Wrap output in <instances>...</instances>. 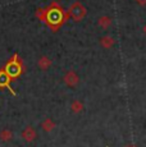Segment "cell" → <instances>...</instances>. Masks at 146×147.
I'll list each match as a JSON object with an SVG mask.
<instances>
[{
  "instance_id": "1",
  "label": "cell",
  "mask_w": 146,
  "mask_h": 147,
  "mask_svg": "<svg viewBox=\"0 0 146 147\" xmlns=\"http://www.w3.org/2000/svg\"><path fill=\"white\" fill-rule=\"evenodd\" d=\"M69 18L68 13L63 12V8L57 1H53L50 7H47V18L45 23L50 27L53 32H57L58 28Z\"/></svg>"
},
{
  "instance_id": "2",
  "label": "cell",
  "mask_w": 146,
  "mask_h": 147,
  "mask_svg": "<svg viewBox=\"0 0 146 147\" xmlns=\"http://www.w3.org/2000/svg\"><path fill=\"white\" fill-rule=\"evenodd\" d=\"M4 70L12 80L19 77V76L24 72V65H23V63H22V59L18 56V54H14V55L12 56V59L5 64Z\"/></svg>"
},
{
  "instance_id": "3",
  "label": "cell",
  "mask_w": 146,
  "mask_h": 147,
  "mask_svg": "<svg viewBox=\"0 0 146 147\" xmlns=\"http://www.w3.org/2000/svg\"><path fill=\"white\" fill-rule=\"evenodd\" d=\"M68 14L74 22H80L81 19L85 18L86 9L81 3L77 1V3H74V4L71 5V8H69V10H68Z\"/></svg>"
},
{
  "instance_id": "4",
  "label": "cell",
  "mask_w": 146,
  "mask_h": 147,
  "mask_svg": "<svg viewBox=\"0 0 146 147\" xmlns=\"http://www.w3.org/2000/svg\"><path fill=\"white\" fill-rule=\"evenodd\" d=\"M63 81L68 87H76L78 84V82H80V78H78V74L76 72L68 70V72L64 74Z\"/></svg>"
},
{
  "instance_id": "5",
  "label": "cell",
  "mask_w": 146,
  "mask_h": 147,
  "mask_svg": "<svg viewBox=\"0 0 146 147\" xmlns=\"http://www.w3.org/2000/svg\"><path fill=\"white\" fill-rule=\"evenodd\" d=\"M36 137H37V133H36V129L33 128L32 125H27L26 128L22 131V138H23L26 142H33V141L36 140Z\"/></svg>"
},
{
  "instance_id": "6",
  "label": "cell",
  "mask_w": 146,
  "mask_h": 147,
  "mask_svg": "<svg viewBox=\"0 0 146 147\" xmlns=\"http://www.w3.org/2000/svg\"><path fill=\"white\" fill-rule=\"evenodd\" d=\"M10 82H12V78L5 73L4 69H1L0 70V88H9L12 95H16L14 90H12V87H10Z\"/></svg>"
},
{
  "instance_id": "7",
  "label": "cell",
  "mask_w": 146,
  "mask_h": 147,
  "mask_svg": "<svg viewBox=\"0 0 146 147\" xmlns=\"http://www.w3.org/2000/svg\"><path fill=\"white\" fill-rule=\"evenodd\" d=\"M37 67L40 68L41 70H47L50 67H51V60H50L46 55H43L37 60Z\"/></svg>"
},
{
  "instance_id": "8",
  "label": "cell",
  "mask_w": 146,
  "mask_h": 147,
  "mask_svg": "<svg viewBox=\"0 0 146 147\" xmlns=\"http://www.w3.org/2000/svg\"><path fill=\"white\" fill-rule=\"evenodd\" d=\"M41 128H43V131H45V132H51L53 129L55 128V123H54V120L53 119H50V118H46L43 123H41Z\"/></svg>"
},
{
  "instance_id": "9",
  "label": "cell",
  "mask_w": 146,
  "mask_h": 147,
  "mask_svg": "<svg viewBox=\"0 0 146 147\" xmlns=\"http://www.w3.org/2000/svg\"><path fill=\"white\" fill-rule=\"evenodd\" d=\"M12 138H13L12 131H9V129H3V131H0V140H1L3 142H9Z\"/></svg>"
},
{
  "instance_id": "10",
  "label": "cell",
  "mask_w": 146,
  "mask_h": 147,
  "mask_svg": "<svg viewBox=\"0 0 146 147\" xmlns=\"http://www.w3.org/2000/svg\"><path fill=\"white\" fill-rule=\"evenodd\" d=\"M100 45L103 47H105V49H109V47H112L114 45V40L110 36H104V37L100 38Z\"/></svg>"
},
{
  "instance_id": "11",
  "label": "cell",
  "mask_w": 146,
  "mask_h": 147,
  "mask_svg": "<svg viewBox=\"0 0 146 147\" xmlns=\"http://www.w3.org/2000/svg\"><path fill=\"white\" fill-rule=\"evenodd\" d=\"M97 24H99L101 28H104V30H106L108 27H110L112 19L109 18V17H100L99 21H97Z\"/></svg>"
},
{
  "instance_id": "12",
  "label": "cell",
  "mask_w": 146,
  "mask_h": 147,
  "mask_svg": "<svg viewBox=\"0 0 146 147\" xmlns=\"http://www.w3.org/2000/svg\"><path fill=\"white\" fill-rule=\"evenodd\" d=\"M71 110L73 113H76V114H78V113H81L83 110V105H82V102L81 101H78V100H74L72 102V105H71Z\"/></svg>"
},
{
  "instance_id": "13",
  "label": "cell",
  "mask_w": 146,
  "mask_h": 147,
  "mask_svg": "<svg viewBox=\"0 0 146 147\" xmlns=\"http://www.w3.org/2000/svg\"><path fill=\"white\" fill-rule=\"evenodd\" d=\"M36 17H37L40 21L46 22V18H47V8H41V9H37V12H36Z\"/></svg>"
},
{
  "instance_id": "14",
  "label": "cell",
  "mask_w": 146,
  "mask_h": 147,
  "mask_svg": "<svg viewBox=\"0 0 146 147\" xmlns=\"http://www.w3.org/2000/svg\"><path fill=\"white\" fill-rule=\"evenodd\" d=\"M139 4H141V5H144V4H146V0H136Z\"/></svg>"
},
{
  "instance_id": "15",
  "label": "cell",
  "mask_w": 146,
  "mask_h": 147,
  "mask_svg": "<svg viewBox=\"0 0 146 147\" xmlns=\"http://www.w3.org/2000/svg\"><path fill=\"white\" fill-rule=\"evenodd\" d=\"M144 33H145V35H146V26L144 27Z\"/></svg>"
},
{
  "instance_id": "16",
  "label": "cell",
  "mask_w": 146,
  "mask_h": 147,
  "mask_svg": "<svg viewBox=\"0 0 146 147\" xmlns=\"http://www.w3.org/2000/svg\"><path fill=\"white\" fill-rule=\"evenodd\" d=\"M130 147H135V146H130Z\"/></svg>"
}]
</instances>
